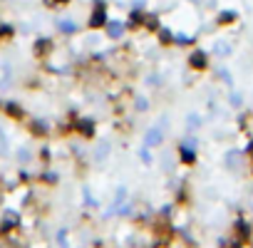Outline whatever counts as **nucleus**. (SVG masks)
<instances>
[{"label": "nucleus", "mask_w": 253, "mask_h": 248, "mask_svg": "<svg viewBox=\"0 0 253 248\" xmlns=\"http://www.w3.org/2000/svg\"><path fill=\"white\" fill-rule=\"evenodd\" d=\"M204 60H206L204 52H196V55H194V65H196V67H204Z\"/></svg>", "instance_id": "obj_1"}]
</instances>
